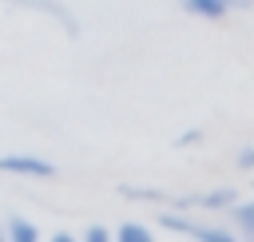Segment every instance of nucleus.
<instances>
[{
    "mask_svg": "<svg viewBox=\"0 0 254 242\" xmlns=\"http://www.w3.org/2000/svg\"><path fill=\"white\" fill-rule=\"evenodd\" d=\"M0 175L16 179H56V163L32 155V151H0Z\"/></svg>",
    "mask_w": 254,
    "mask_h": 242,
    "instance_id": "f257e3e1",
    "label": "nucleus"
},
{
    "mask_svg": "<svg viewBox=\"0 0 254 242\" xmlns=\"http://www.w3.org/2000/svg\"><path fill=\"white\" fill-rule=\"evenodd\" d=\"M238 202L234 186H218V190H202V194H171L175 210H230Z\"/></svg>",
    "mask_w": 254,
    "mask_h": 242,
    "instance_id": "f03ea898",
    "label": "nucleus"
},
{
    "mask_svg": "<svg viewBox=\"0 0 254 242\" xmlns=\"http://www.w3.org/2000/svg\"><path fill=\"white\" fill-rule=\"evenodd\" d=\"M8 4H16V8H24V12H36V16H48V20H56L71 40L79 36V20H75V12L64 4V0H8Z\"/></svg>",
    "mask_w": 254,
    "mask_h": 242,
    "instance_id": "7ed1b4c3",
    "label": "nucleus"
},
{
    "mask_svg": "<svg viewBox=\"0 0 254 242\" xmlns=\"http://www.w3.org/2000/svg\"><path fill=\"white\" fill-rule=\"evenodd\" d=\"M226 214H230V222H234V226H230L234 234L254 238V198H238V202H234Z\"/></svg>",
    "mask_w": 254,
    "mask_h": 242,
    "instance_id": "20e7f679",
    "label": "nucleus"
},
{
    "mask_svg": "<svg viewBox=\"0 0 254 242\" xmlns=\"http://www.w3.org/2000/svg\"><path fill=\"white\" fill-rule=\"evenodd\" d=\"M115 194L127 198V202H171L167 190H155V186H131V182H119Z\"/></svg>",
    "mask_w": 254,
    "mask_h": 242,
    "instance_id": "39448f33",
    "label": "nucleus"
},
{
    "mask_svg": "<svg viewBox=\"0 0 254 242\" xmlns=\"http://www.w3.org/2000/svg\"><path fill=\"white\" fill-rule=\"evenodd\" d=\"M4 238H12V242H36V238H40V226L28 222L24 214H12L8 226H4Z\"/></svg>",
    "mask_w": 254,
    "mask_h": 242,
    "instance_id": "423d86ee",
    "label": "nucleus"
},
{
    "mask_svg": "<svg viewBox=\"0 0 254 242\" xmlns=\"http://www.w3.org/2000/svg\"><path fill=\"white\" fill-rule=\"evenodd\" d=\"M155 222H159L163 230H171V234H183V238L194 234V222H190L187 214H179V210H163V214H155Z\"/></svg>",
    "mask_w": 254,
    "mask_h": 242,
    "instance_id": "0eeeda50",
    "label": "nucleus"
},
{
    "mask_svg": "<svg viewBox=\"0 0 254 242\" xmlns=\"http://www.w3.org/2000/svg\"><path fill=\"white\" fill-rule=\"evenodd\" d=\"M190 238H198V242H230L234 238V230L230 226H210V222H194V234Z\"/></svg>",
    "mask_w": 254,
    "mask_h": 242,
    "instance_id": "6e6552de",
    "label": "nucleus"
},
{
    "mask_svg": "<svg viewBox=\"0 0 254 242\" xmlns=\"http://www.w3.org/2000/svg\"><path fill=\"white\" fill-rule=\"evenodd\" d=\"M115 238H119V242H151V226H147V222H123V226L115 230Z\"/></svg>",
    "mask_w": 254,
    "mask_h": 242,
    "instance_id": "1a4fd4ad",
    "label": "nucleus"
},
{
    "mask_svg": "<svg viewBox=\"0 0 254 242\" xmlns=\"http://www.w3.org/2000/svg\"><path fill=\"white\" fill-rule=\"evenodd\" d=\"M79 238H83V242H111V238H115V230H111V226H99V222H95V226H87V230H83Z\"/></svg>",
    "mask_w": 254,
    "mask_h": 242,
    "instance_id": "9d476101",
    "label": "nucleus"
},
{
    "mask_svg": "<svg viewBox=\"0 0 254 242\" xmlns=\"http://www.w3.org/2000/svg\"><path fill=\"white\" fill-rule=\"evenodd\" d=\"M234 163H238V171H242V175H254V147H238Z\"/></svg>",
    "mask_w": 254,
    "mask_h": 242,
    "instance_id": "9b49d317",
    "label": "nucleus"
},
{
    "mask_svg": "<svg viewBox=\"0 0 254 242\" xmlns=\"http://www.w3.org/2000/svg\"><path fill=\"white\" fill-rule=\"evenodd\" d=\"M175 143H179V147H194V143H202V131H198V127H194V131H183Z\"/></svg>",
    "mask_w": 254,
    "mask_h": 242,
    "instance_id": "f8f14e48",
    "label": "nucleus"
},
{
    "mask_svg": "<svg viewBox=\"0 0 254 242\" xmlns=\"http://www.w3.org/2000/svg\"><path fill=\"white\" fill-rule=\"evenodd\" d=\"M52 242H75V234H71V230H56V234H52Z\"/></svg>",
    "mask_w": 254,
    "mask_h": 242,
    "instance_id": "ddd939ff",
    "label": "nucleus"
},
{
    "mask_svg": "<svg viewBox=\"0 0 254 242\" xmlns=\"http://www.w3.org/2000/svg\"><path fill=\"white\" fill-rule=\"evenodd\" d=\"M0 238H4V230H0Z\"/></svg>",
    "mask_w": 254,
    "mask_h": 242,
    "instance_id": "4468645a",
    "label": "nucleus"
}]
</instances>
